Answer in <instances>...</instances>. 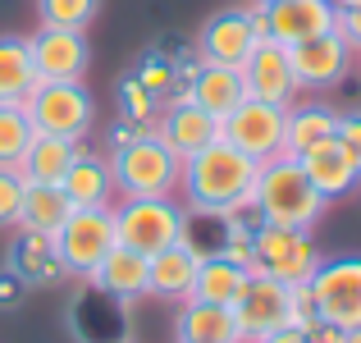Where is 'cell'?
Segmentation results:
<instances>
[{"label":"cell","instance_id":"obj_1","mask_svg":"<svg viewBox=\"0 0 361 343\" xmlns=\"http://www.w3.org/2000/svg\"><path fill=\"white\" fill-rule=\"evenodd\" d=\"M256 174H261V165L252 156L215 138L211 147L183 160L178 188H183V202L192 215L229 220V215H256Z\"/></svg>","mask_w":361,"mask_h":343},{"label":"cell","instance_id":"obj_2","mask_svg":"<svg viewBox=\"0 0 361 343\" xmlns=\"http://www.w3.org/2000/svg\"><path fill=\"white\" fill-rule=\"evenodd\" d=\"M325 197L311 188V179L302 174V165L293 156L265 160L256 174V220L279 224V229H316L325 215Z\"/></svg>","mask_w":361,"mask_h":343},{"label":"cell","instance_id":"obj_3","mask_svg":"<svg viewBox=\"0 0 361 343\" xmlns=\"http://www.w3.org/2000/svg\"><path fill=\"white\" fill-rule=\"evenodd\" d=\"M110 174H115L119 197H174L178 179H183V160L147 128L110 151Z\"/></svg>","mask_w":361,"mask_h":343},{"label":"cell","instance_id":"obj_4","mask_svg":"<svg viewBox=\"0 0 361 343\" xmlns=\"http://www.w3.org/2000/svg\"><path fill=\"white\" fill-rule=\"evenodd\" d=\"M110 215L115 238L142 256H156L188 238V211L174 197H123L119 206H110Z\"/></svg>","mask_w":361,"mask_h":343},{"label":"cell","instance_id":"obj_5","mask_svg":"<svg viewBox=\"0 0 361 343\" xmlns=\"http://www.w3.org/2000/svg\"><path fill=\"white\" fill-rule=\"evenodd\" d=\"M256 243V265L247 275H270V279L293 284H311V275L320 270V247L311 238V229H279V224H256L252 229Z\"/></svg>","mask_w":361,"mask_h":343},{"label":"cell","instance_id":"obj_6","mask_svg":"<svg viewBox=\"0 0 361 343\" xmlns=\"http://www.w3.org/2000/svg\"><path fill=\"white\" fill-rule=\"evenodd\" d=\"M23 106L32 114L37 133H55L69 142H82L97 124V101L82 83H37Z\"/></svg>","mask_w":361,"mask_h":343},{"label":"cell","instance_id":"obj_7","mask_svg":"<svg viewBox=\"0 0 361 343\" xmlns=\"http://www.w3.org/2000/svg\"><path fill=\"white\" fill-rule=\"evenodd\" d=\"M115 243L119 238H115V215H110V206H78V211L64 220V229L55 234V252H60V261H64V275H78V279H87V275L106 261V252Z\"/></svg>","mask_w":361,"mask_h":343},{"label":"cell","instance_id":"obj_8","mask_svg":"<svg viewBox=\"0 0 361 343\" xmlns=\"http://www.w3.org/2000/svg\"><path fill=\"white\" fill-rule=\"evenodd\" d=\"M265 42V5H238V9H220L206 18L202 37H197V60L206 64H238L252 55V46Z\"/></svg>","mask_w":361,"mask_h":343},{"label":"cell","instance_id":"obj_9","mask_svg":"<svg viewBox=\"0 0 361 343\" xmlns=\"http://www.w3.org/2000/svg\"><path fill=\"white\" fill-rule=\"evenodd\" d=\"M283 119H288V106H270V101L247 97L233 114L220 119V138L229 147H238L243 156H252L256 165L283 156Z\"/></svg>","mask_w":361,"mask_h":343},{"label":"cell","instance_id":"obj_10","mask_svg":"<svg viewBox=\"0 0 361 343\" xmlns=\"http://www.w3.org/2000/svg\"><path fill=\"white\" fill-rule=\"evenodd\" d=\"M311 302L316 316L338 330L361 325V256H329L311 275Z\"/></svg>","mask_w":361,"mask_h":343},{"label":"cell","instance_id":"obj_11","mask_svg":"<svg viewBox=\"0 0 361 343\" xmlns=\"http://www.w3.org/2000/svg\"><path fill=\"white\" fill-rule=\"evenodd\" d=\"M233 320H238L243 343H261L265 335L293 325V289L270 275H247L238 302H233Z\"/></svg>","mask_w":361,"mask_h":343},{"label":"cell","instance_id":"obj_12","mask_svg":"<svg viewBox=\"0 0 361 343\" xmlns=\"http://www.w3.org/2000/svg\"><path fill=\"white\" fill-rule=\"evenodd\" d=\"M288 60H293L298 92H325V88H338V83L348 78L357 51L338 32H320V37H311V42L288 46Z\"/></svg>","mask_w":361,"mask_h":343},{"label":"cell","instance_id":"obj_13","mask_svg":"<svg viewBox=\"0 0 361 343\" xmlns=\"http://www.w3.org/2000/svg\"><path fill=\"white\" fill-rule=\"evenodd\" d=\"M27 46H32V64L42 83H82V73L92 64L87 37L73 32V28H37L27 37Z\"/></svg>","mask_w":361,"mask_h":343},{"label":"cell","instance_id":"obj_14","mask_svg":"<svg viewBox=\"0 0 361 343\" xmlns=\"http://www.w3.org/2000/svg\"><path fill=\"white\" fill-rule=\"evenodd\" d=\"M238 73H243L247 97H256V101H270V106H293V97H298V78H293L288 46L270 42V37L252 46V55L238 64Z\"/></svg>","mask_w":361,"mask_h":343},{"label":"cell","instance_id":"obj_15","mask_svg":"<svg viewBox=\"0 0 361 343\" xmlns=\"http://www.w3.org/2000/svg\"><path fill=\"white\" fill-rule=\"evenodd\" d=\"M151 133H156V138L165 142L178 160H188V156H197L202 147H211V142L220 138V119H215V114H206L197 101L174 97V101H165V106H160Z\"/></svg>","mask_w":361,"mask_h":343},{"label":"cell","instance_id":"obj_16","mask_svg":"<svg viewBox=\"0 0 361 343\" xmlns=\"http://www.w3.org/2000/svg\"><path fill=\"white\" fill-rule=\"evenodd\" d=\"M334 18L338 9L329 0H274L265 5V37L279 46H298L320 32H334Z\"/></svg>","mask_w":361,"mask_h":343},{"label":"cell","instance_id":"obj_17","mask_svg":"<svg viewBox=\"0 0 361 343\" xmlns=\"http://www.w3.org/2000/svg\"><path fill=\"white\" fill-rule=\"evenodd\" d=\"M202 256L206 252H197L188 238L165 247V252H156V256H147V293L151 298H165V302H188Z\"/></svg>","mask_w":361,"mask_h":343},{"label":"cell","instance_id":"obj_18","mask_svg":"<svg viewBox=\"0 0 361 343\" xmlns=\"http://www.w3.org/2000/svg\"><path fill=\"white\" fill-rule=\"evenodd\" d=\"M298 165H302V174L311 179V188H316L325 202H338V197H348L361 183V169L353 165V156L338 147V138L311 147L307 156H298Z\"/></svg>","mask_w":361,"mask_h":343},{"label":"cell","instance_id":"obj_19","mask_svg":"<svg viewBox=\"0 0 361 343\" xmlns=\"http://www.w3.org/2000/svg\"><path fill=\"white\" fill-rule=\"evenodd\" d=\"M188 101H197L206 114H215V119H224V114H233L247 101V88H243V73L233 69V64H197L192 83H188L183 92Z\"/></svg>","mask_w":361,"mask_h":343},{"label":"cell","instance_id":"obj_20","mask_svg":"<svg viewBox=\"0 0 361 343\" xmlns=\"http://www.w3.org/2000/svg\"><path fill=\"white\" fill-rule=\"evenodd\" d=\"M87 284L101 289L106 298H119V302L147 298V256L133 252V247H123V243H115L106 252V261L87 275Z\"/></svg>","mask_w":361,"mask_h":343},{"label":"cell","instance_id":"obj_21","mask_svg":"<svg viewBox=\"0 0 361 343\" xmlns=\"http://www.w3.org/2000/svg\"><path fill=\"white\" fill-rule=\"evenodd\" d=\"M9 270L23 284H60L64 261H60V252H55V238L18 229V238L9 243Z\"/></svg>","mask_w":361,"mask_h":343},{"label":"cell","instance_id":"obj_22","mask_svg":"<svg viewBox=\"0 0 361 343\" xmlns=\"http://www.w3.org/2000/svg\"><path fill=\"white\" fill-rule=\"evenodd\" d=\"M338 128V110L320 106V101H293L288 106V119H283V156H307L311 147H320V142H329Z\"/></svg>","mask_w":361,"mask_h":343},{"label":"cell","instance_id":"obj_23","mask_svg":"<svg viewBox=\"0 0 361 343\" xmlns=\"http://www.w3.org/2000/svg\"><path fill=\"white\" fill-rule=\"evenodd\" d=\"M64 197L78 206H115V174H110V160L106 156H92V151H78V160L69 165L64 174Z\"/></svg>","mask_w":361,"mask_h":343},{"label":"cell","instance_id":"obj_24","mask_svg":"<svg viewBox=\"0 0 361 343\" xmlns=\"http://www.w3.org/2000/svg\"><path fill=\"white\" fill-rule=\"evenodd\" d=\"M178 343H243L233 307H211V302H178Z\"/></svg>","mask_w":361,"mask_h":343},{"label":"cell","instance_id":"obj_25","mask_svg":"<svg viewBox=\"0 0 361 343\" xmlns=\"http://www.w3.org/2000/svg\"><path fill=\"white\" fill-rule=\"evenodd\" d=\"M78 142L69 138H55V133H37L32 142H27L23 151V165H18V174L27 179V183H64V174H69V165L78 160Z\"/></svg>","mask_w":361,"mask_h":343},{"label":"cell","instance_id":"obj_26","mask_svg":"<svg viewBox=\"0 0 361 343\" xmlns=\"http://www.w3.org/2000/svg\"><path fill=\"white\" fill-rule=\"evenodd\" d=\"M37 83H42V78H37L27 37L5 32V37H0V106H18V101H27Z\"/></svg>","mask_w":361,"mask_h":343},{"label":"cell","instance_id":"obj_27","mask_svg":"<svg viewBox=\"0 0 361 343\" xmlns=\"http://www.w3.org/2000/svg\"><path fill=\"white\" fill-rule=\"evenodd\" d=\"M73 215V202L64 197L60 183H27L23 193V215H18V229L27 234H46L55 238L64 229V220Z\"/></svg>","mask_w":361,"mask_h":343},{"label":"cell","instance_id":"obj_28","mask_svg":"<svg viewBox=\"0 0 361 343\" xmlns=\"http://www.w3.org/2000/svg\"><path fill=\"white\" fill-rule=\"evenodd\" d=\"M243 279L247 270L233 261H224L220 252L202 256V265H197V279H192V298L197 302H211V307H233L243 293Z\"/></svg>","mask_w":361,"mask_h":343},{"label":"cell","instance_id":"obj_29","mask_svg":"<svg viewBox=\"0 0 361 343\" xmlns=\"http://www.w3.org/2000/svg\"><path fill=\"white\" fill-rule=\"evenodd\" d=\"M37 138V124L27 106L18 101V106H0V169H18L23 165V151L27 142Z\"/></svg>","mask_w":361,"mask_h":343},{"label":"cell","instance_id":"obj_30","mask_svg":"<svg viewBox=\"0 0 361 343\" xmlns=\"http://www.w3.org/2000/svg\"><path fill=\"white\" fill-rule=\"evenodd\" d=\"M101 14V0H37V23L42 28H73L87 32V23Z\"/></svg>","mask_w":361,"mask_h":343},{"label":"cell","instance_id":"obj_31","mask_svg":"<svg viewBox=\"0 0 361 343\" xmlns=\"http://www.w3.org/2000/svg\"><path fill=\"white\" fill-rule=\"evenodd\" d=\"M160 106H165V101L151 97V92L142 88V83L133 78V73L119 83V119L137 124V128H151V124H156V114H160Z\"/></svg>","mask_w":361,"mask_h":343},{"label":"cell","instance_id":"obj_32","mask_svg":"<svg viewBox=\"0 0 361 343\" xmlns=\"http://www.w3.org/2000/svg\"><path fill=\"white\" fill-rule=\"evenodd\" d=\"M133 78H137L142 88L151 92V97H160V101H174V92H178V73H174V60H160V55H151V60H142Z\"/></svg>","mask_w":361,"mask_h":343},{"label":"cell","instance_id":"obj_33","mask_svg":"<svg viewBox=\"0 0 361 343\" xmlns=\"http://www.w3.org/2000/svg\"><path fill=\"white\" fill-rule=\"evenodd\" d=\"M23 193H27V179L18 169H0V229H18Z\"/></svg>","mask_w":361,"mask_h":343},{"label":"cell","instance_id":"obj_34","mask_svg":"<svg viewBox=\"0 0 361 343\" xmlns=\"http://www.w3.org/2000/svg\"><path fill=\"white\" fill-rule=\"evenodd\" d=\"M334 138H338V147L353 156V165L361 169V110H348V114H338V128H334Z\"/></svg>","mask_w":361,"mask_h":343},{"label":"cell","instance_id":"obj_35","mask_svg":"<svg viewBox=\"0 0 361 343\" xmlns=\"http://www.w3.org/2000/svg\"><path fill=\"white\" fill-rule=\"evenodd\" d=\"M334 32L343 37L348 46L361 55V5H353V9H338V18H334Z\"/></svg>","mask_w":361,"mask_h":343},{"label":"cell","instance_id":"obj_36","mask_svg":"<svg viewBox=\"0 0 361 343\" xmlns=\"http://www.w3.org/2000/svg\"><path fill=\"white\" fill-rule=\"evenodd\" d=\"M23 289L27 284L18 279L14 270H0V307H18V302H23Z\"/></svg>","mask_w":361,"mask_h":343},{"label":"cell","instance_id":"obj_37","mask_svg":"<svg viewBox=\"0 0 361 343\" xmlns=\"http://www.w3.org/2000/svg\"><path fill=\"white\" fill-rule=\"evenodd\" d=\"M348 330H338V325H329V320H311L307 325V343H343Z\"/></svg>","mask_w":361,"mask_h":343},{"label":"cell","instance_id":"obj_38","mask_svg":"<svg viewBox=\"0 0 361 343\" xmlns=\"http://www.w3.org/2000/svg\"><path fill=\"white\" fill-rule=\"evenodd\" d=\"M261 343H307V330H298V325H283V330H274V335H265Z\"/></svg>","mask_w":361,"mask_h":343},{"label":"cell","instance_id":"obj_39","mask_svg":"<svg viewBox=\"0 0 361 343\" xmlns=\"http://www.w3.org/2000/svg\"><path fill=\"white\" fill-rule=\"evenodd\" d=\"M334 9H353V5H361V0H329Z\"/></svg>","mask_w":361,"mask_h":343},{"label":"cell","instance_id":"obj_40","mask_svg":"<svg viewBox=\"0 0 361 343\" xmlns=\"http://www.w3.org/2000/svg\"><path fill=\"white\" fill-rule=\"evenodd\" d=\"M343 343H361V325H357V330H348V335H343Z\"/></svg>","mask_w":361,"mask_h":343},{"label":"cell","instance_id":"obj_41","mask_svg":"<svg viewBox=\"0 0 361 343\" xmlns=\"http://www.w3.org/2000/svg\"><path fill=\"white\" fill-rule=\"evenodd\" d=\"M256 5H274V0H256Z\"/></svg>","mask_w":361,"mask_h":343}]
</instances>
